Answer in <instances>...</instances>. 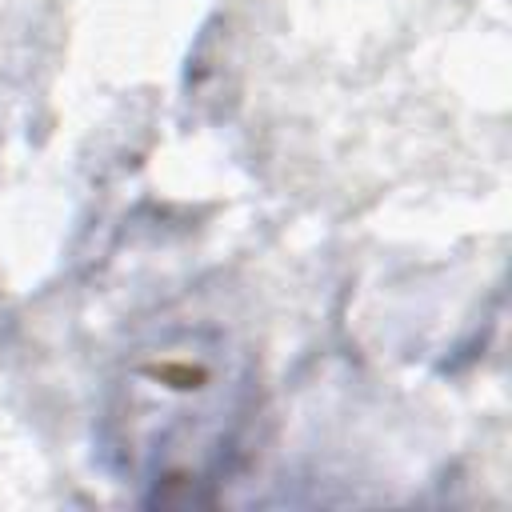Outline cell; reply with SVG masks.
I'll return each instance as SVG.
<instances>
[{
	"label": "cell",
	"mask_w": 512,
	"mask_h": 512,
	"mask_svg": "<svg viewBox=\"0 0 512 512\" xmlns=\"http://www.w3.org/2000/svg\"><path fill=\"white\" fill-rule=\"evenodd\" d=\"M256 416V368L220 328L136 344L108 388L100 448L148 504H204L236 468Z\"/></svg>",
	"instance_id": "1"
}]
</instances>
